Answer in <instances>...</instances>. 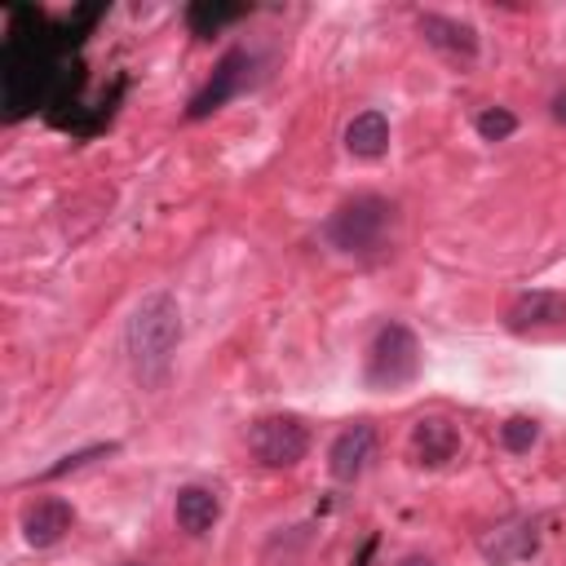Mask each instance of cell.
Instances as JSON below:
<instances>
[{
    "instance_id": "17",
    "label": "cell",
    "mask_w": 566,
    "mask_h": 566,
    "mask_svg": "<svg viewBox=\"0 0 566 566\" xmlns=\"http://www.w3.org/2000/svg\"><path fill=\"white\" fill-rule=\"evenodd\" d=\"M119 447L115 442H97V447H84V451H75V455H62L53 469H44V478H62V473H71V469H84L88 460H97V455H115Z\"/></svg>"
},
{
    "instance_id": "18",
    "label": "cell",
    "mask_w": 566,
    "mask_h": 566,
    "mask_svg": "<svg viewBox=\"0 0 566 566\" xmlns=\"http://www.w3.org/2000/svg\"><path fill=\"white\" fill-rule=\"evenodd\" d=\"M398 566H438V562H433V557H420V553H411V557H402Z\"/></svg>"
},
{
    "instance_id": "6",
    "label": "cell",
    "mask_w": 566,
    "mask_h": 566,
    "mask_svg": "<svg viewBox=\"0 0 566 566\" xmlns=\"http://www.w3.org/2000/svg\"><path fill=\"white\" fill-rule=\"evenodd\" d=\"M566 323V296L562 292H522L509 314H504V327L526 336V332H548V327H562Z\"/></svg>"
},
{
    "instance_id": "11",
    "label": "cell",
    "mask_w": 566,
    "mask_h": 566,
    "mask_svg": "<svg viewBox=\"0 0 566 566\" xmlns=\"http://www.w3.org/2000/svg\"><path fill=\"white\" fill-rule=\"evenodd\" d=\"M172 517L186 535H208L221 517V500L212 486H181L177 500H172Z\"/></svg>"
},
{
    "instance_id": "5",
    "label": "cell",
    "mask_w": 566,
    "mask_h": 566,
    "mask_svg": "<svg viewBox=\"0 0 566 566\" xmlns=\"http://www.w3.org/2000/svg\"><path fill=\"white\" fill-rule=\"evenodd\" d=\"M248 442H252V455L265 469H292L310 451V429L296 416H265V420L252 424Z\"/></svg>"
},
{
    "instance_id": "10",
    "label": "cell",
    "mask_w": 566,
    "mask_h": 566,
    "mask_svg": "<svg viewBox=\"0 0 566 566\" xmlns=\"http://www.w3.org/2000/svg\"><path fill=\"white\" fill-rule=\"evenodd\" d=\"M243 66H248V53L243 49H230L221 62H217V71H212V80L190 97V119H203V115H212L217 106H226L230 97H234V88H239V80H243Z\"/></svg>"
},
{
    "instance_id": "8",
    "label": "cell",
    "mask_w": 566,
    "mask_h": 566,
    "mask_svg": "<svg viewBox=\"0 0 566 566\" xmlns=\"http://www.w3.org/2000/svg\"><path fill=\"white\" fill-rule=\"evenodd\" d=\"M71 522H75V509L62 495H44V500L27 504V513H22V539L31 548H49V544H57L71 531Z\"/></svg>"
},
{
    "instance_id": "19",
    "label": "cell",
    "mask_w": 566,
    "mask_h": 566,
    "mask_svg": "<svg viewBox=\"0 0 566 566\" xmlns=\"http://www.w3.org/2000/svg\"><path fill=\"white\" fill-rule=\"evenodd\" d=\"M553 119H562V124H566V93H562V97H553Z\"/></svg>"
},
{
    "instance_id": "4",
    "label": "cell",
    "mask_w": 566,
    "mask_h": 566,
    "mask_svg": "<svg viewBox=\"0 0 566 566\" xmlns=\"http://www.w3.org/2000/svg\"><path fill=\"white\" fill-rule=\"evenodd\" d=\"M420 371V340L407 323H385L367 349V385L376 389H394L416 380Z\"/></svg>"
},
{
    "instance_id": "16",
    "label": "cell",
    "mask_w": 566,
    "mask_h": 566,
    "mask_svg": "<svg viewBox=\"0 0 566 566\" xmlns=\"http://www.w3.org/2000/svg\"><path fill=\"white\" fill-rule=\"evenodd\" d=\"M513 128H517V115L504 111V106H486V111L478 115V137H482V142H504Z\"/></svg>"
},
{
    "instance_id": "13",
    "label": "cell",
    "mask_w": 566,
    "mask_h": 566,
    "mask_svg": "<svg viewBox=\"0 0 566 566\" xmlns=\"http://www.w3.org/2000/svg\"><path fill=\"white\" fill-rule=\"evenodd\" d=\"M345 150L358 159H380L389 150V119L380 111H358L345 124Z\"/></svg>"
},
{
    "instance_id": "3",
    "label": "cell",
    "mask_w": 566,
    "mask_h": 566,
    "mask_svg": "<svg viewBox=\"0 0 566 566\" xmlns=\"http://www.w3.org/2000/svg\"><path fill=\"white\" fill-rule=\"evenodd\" d=\"M394 221V208L380 199V195H354L345 199L332 221H327V239L332 248L349 252V256H363V252H376L385 248V230Z\"/></svg>"
},
{
    "instance_id": "9",
    "label": "cell",
    "mask_w": 566,
    "mask_h": 566,
    "mask_svg": "<svg viewBox=\"0 0 566 566\" xmlns=\"http://www.w3.org/2000/svg\"><path fill=\"white\" fill-rule=\"evenodd\" d=\"M455 451H460V429H455L447 416H420V420L411 424V455H416V464L438 469V464H447Z\"/></svg>"
},
{
    "instance_id": "7",
    "label": "cell",
    "mask_w": 566,
    "mask_h": 566,
    "mask_svg": "<svg viewBox=\"0 0 566 566\" xmlns=\"http://www.w3.org/2000/svg\"><path fill=\"white\" fill-rule=\"evenodd\" d=\"M371 451H376V429H371L367 420L340 429L336 442H332V451H327V469H332V478H336V482H354V478L371 464Z\"/></svg>"
},
{
    "instance_id": "1",
    "label": "cell",
    "mask_w": 566,
    "mask_h": 566,
    "mask_svg": "<svg viewBox=\"0 0 566 566\" xmlns=\"http://www.w3.org/2000/svg\"><path fill=\"white\" fill-rule=\"evenodd\" d=\"M71 35H53V27L35 9H13L9 40L0 53V88H4V119H22L35 102H57L66 88V71L57 49Z\"/></svg>"
},
{
    "instance_id": "12",
    "label": "cell",
    "mask_w": 566,
    "mask_h": 566,
    "mask_svg": "<svg viewBox=\"0 0 566 566\" xmlns=\"http://www.w3.org/2000/svg\"><path fill=\"white\" fill-rule=\"evenodd\" d=\"M416 27L433 49H442L451 57H473L478 53V31L469 22H455V18H442V13H420Z\"/></svg>"
},
{
    "instance_id": "2",
    "label": "cell",
    "mask_w": 566,
    "mask_h": 566,
    "mask_svg": "<svg viewBox=\"0 0 566 566\" xmlns=\"http://www.w3.org/2000/svg\"><path fill=\"white\" fill-rule=\"evenodd\" d=\"M124 345H128V358H133V371L146 389H159L168 380V367H172V354L181 345V305L172 292L155 287L146 292L133 314H128V327H124Z\"/></svg>"
},
{
    "instance_id": "14",
    "label": "cell",
    "mask_w": 566,
    "mask_h": 566,
    "mask_svg": "<svg viewBox=\"0 0 566 566\" xmlns=\"http://www.w3.org/2000/svg\"><path fill=\"white\" fill-rule=\"evenodd\" d=\"M248 13V4H221V0H195L190 9H186V27L195 31V35H217L221 27H230V22H239Z\"/></svg>"
},
{
    "instance_id": "15",
    "label": "cell",
    "mask_w": 566,
    "mask_h": 566,
    "mask_svg": "<svg viewBox=\"0 0 566 566\" xmlns=\"http://www.w3.org/2000/svg\"><path fill=\"white\" fill-rule=\"evenodd\" d=\"M500 442H504V451L522 455V451H531V447L539 442V424H535L531 416H513V420L500 424Z\"/></svg>"
}]
</instances>
